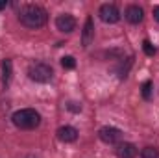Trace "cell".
<instances>
[{
    "instance_id": "6da1fadb",
    "label": "cell",
    "mask_w": 159,
    "mask_h": 158,
    "mask_svg": "<svg viewBox=\"0 0 159 158\" xmlns=\"http://www.w3.org/2000/svg\"><path fill=\"white\" fill-rule=\"evenodd\" d=\"M19 21L22 26L30 28V30H37L41 26L46 24L48 21V13L44 7L41 6H35V4H30V6H24L19 13Z\"/></svg>"
},
{
    "instance_id": "7a4b0ae2",
    "label": "cell",
    "mask_w": 159,
    "mask_h": 158,
    "mask_svg": "<svg viewBox=\"0 0 159 158\" xmlns=\"http://www.w3.org/2000/svg\"><path fill=\"white\" fill-rule=\"evenodd\" d=\"M11 123L20 130H32L41 125V114L34 108H22V110L13 112Z\"/></svg>"
},
{
    "instance_id": "3957f363",
    "label": "cell",
    "mask_w": 159,
    "mask_h": 158,
    "mask_svg": "<svg viewBox=\"0 0 159 158\" xmlns=\"http://www.w3.org/2000/svg\"><path fill=\"white\" fill-rule=\"evenodd\" d=\"M28 78L37 84H46L54 78V69H52V65H48L44 62H34L28 67Z\"/></svg>"
},
{
    "instance_id": "277c9868",
    "label": "cell",
    "mask_w": 159,
    "mask_h": 158,
    "mask_svg": "<svg viewBox=\"0 0 159 158\" xmlns=\"http://www.w3.org/2000/svg\"><path fill=\"white\" fill-rule=\"evenodd\" d=\"M98 15L106 24H115L120 21V11L115 4H102L98 9Z\"/></svg>"
},
{
    "instance_id": "5b68a950",
    "label": "cell",
    "mask_w": 159,
    "mask_h": 158,
    "mask_svg": "<svg viewBox=\"0 0 159 158\" xmlns=\"http://www.w3.org/2000/svg\"><path fill=\"white\" fill-rule=\"evenodd\" d=\"M98 138L107 145H115L122 140V130H119L117 126H102L98 130Z\"/></svg>"
},
{
    "instance_id": "8992f818",
    "label": "cell",
    "mask_w": 159,
    "mask_h": 158,
    "mask_svg": "<svg viewBox=\"0 0 159 158\" xmlns=\"http://www.w3.org/2000/svg\"><path fill=\"white\" fill-rule=\"evenodd\" d=\"M56 28L61 32V34H70L76 30V19L70 15V13H61L57 15L56 19Z\"/></svg>"
},
{
    "instance_id": "52a82bcc",
    "label": "cell",
    "mask_w": 159,
    "mask_h": 158,
    "mask_svg": "<svg viewBox=\"0 0 159 158\" xmlns=\"http://www.w3.org/2000/svg\"><path fill=\"white\" fill-rule=\"evenodd\" d=\"M124 17H126V21H128V22H131V24H139V22H143V19H144V11H143V7H141V6L131 4V6H128V7H126Z\"/></svg>"
},
{
    "instance_id": "ba28073f",
    "label": "cell",
    "mask_w": 159,
    "mask_h": 158,
    "mask_svg": "<svg viewBox=\"0 0 159 158\" xmlns=\"http://www.w3.org/2000/svg\"><path fill=\"white\" fill-rule=\"evenodd\" d=\"M57 140L63 141V143H74L78 140V130L70 125H65V126H59L57 128Z\"/></svg>"
},
{
    "instance_id": "9c48e42d",
    "label": "cell",
    "mask_w": 159,
    "mask_h": 158,
    "mask_svg": "<svg viewBox=\"0 0 159 158\" xmlns=\"http://www.w3.org/2000/svg\"><path fill=\"white\" fill-rule=\"evenodd\" d=\"M137 153H139L137 147L133 143H129V141H120V143H117V147H115V155L119 158H135Z\"/></svg>"
},
{
    "instance_id": "30bf717a",
    "label": "cell",
    "mask_w": 159,
    "mask_h": 158,
    "mask_svg": "<svg viewBox=\"0 0 159 158\" xmlns=\"http://www.w3.org/2000/svg\"><path fill=\"white\" fill-rule=\"evenodd\" d=\"M94 39V22H93V17L89 15L85 19V24H83V32H81V45L87 48L91 45V41Z\"/></svg>"
},
{
    "instance_id": "8fae6325",
    "label": "cell",
    "mask_w": 159,
    "mask_h": 158,
    "mask_svg": "<svg viewBox=\"0 0 159 158\" xmlns=\"http://www.w3.org/2000/svg\"><path fill=\"white\" fill-rule=\"evenodd\" d=\"M11 69H13L11 60H4V62H2V82H4V84H7V82L11 80Z\"/></svg>"
},
{
    "instance_id": "7c38bea8",
    "label": "cell",
    "mask_w": 159,
    "mask_h": 158,
    "mask_svg": "<svg viewBox=\"0 0 159 158\" xmlns=\"http://www.w3.org/2000/svg\"><path fill=\"white\" fill-rule=\"evenodd\" d=\"M141 158H159V149L154 145H148L141 151Z\"/></svg>"
},
{
    "instance_id": "4fadbf2b",
    "label": "cell",
    "mask_w": 159,
    "mask_h": 158,
    "mask_svg": "<svg viewBox=\"0 0 159 158\" xmlns=\"http://www.w3.org/2000/svg\"><path fill=\"white\" fill-rule=\"evenodd\" d=\"M61 67H63V69H74V67H76L74 56H63V58H61Z\"/></svg>"
},
{
    "instance_id": "5bb4252c",
    "label": "cell",
    "mask_w": 159,
    "mask_h": 158,
    "mask_svg": "<svg viewBox=\"0 0 159 158\" xmlns=\"http://www.w3.org/2000/svg\"><path fill=\"white\" fill-rule=\"evenodd\" d=\"M141 89H143V99L148 101L152 97V80H144L143 86H141Z\"/></svg>"
},
{
    "instance_id": "9a60e30c",
    "label": "cell",
    "mask_w": 159,
    "mask_h": 158,
    "mask_svg": "<svg viewBox=\"0 0 159 158\" xmlns=\"http://www.w3.org/2000/svg\"><path fill=\"white\" fill-rule=\"evenodd\" d=\"M143 50H144V54H146V56H154V54L157 52V50H156V47H154L148 39L143 41Z\"/></svg>"
},
{
    "instance_id": "2e32d148",
    "label": "cell",
    "mask_w": 159,
    "mask_h": 158,
    "mask_svg": "<svg viewBox=\"0 0 159 158\" xmlns=\"http://www.w3.org/2000/svg\"><path fill=\"white\" fill-rule=\"evenodd\" d=\"M67 110H69V112H72V114H80V112H81V102L69 101V102H67Z\"/></svg>"
},
{
    "instance_id": "e0dca14e",
    "label": "cell",
    "mask_w": 159,
    "mask_h": 158,
    "mask_svg": "<svg viewBox=\"0 0 159 158\" xmlns=\"http://www.w3.org/2000/svg\"><path fill=\"white\" fill-rule=\"evenodd\" d=\"M152 13H154V19H156V21L159 22V6H156V7L152 9Z\"/></svg>"
},
{
    "instance_id": "ac0fdd59",
    "label": "cell",
    "mask_w": 159,
    "mask_h": 158,
    "mask_svg": "<svg viewBox=\"0 0 159 158\" xmlns=\"http://www.w3.org/2000/svg\"><path fill=\"white\" fill-rule=\"evenodd\" d=\"M7 7V0H0V11Z\"/></svg>"
},
{
    "instance_id": "d6986e66",
    "label": "cell",
    "mask_w": 159,
    "mask_h": 158,
    "mask_svg": "<svg viewBox=\"0 0 159 158\" xmlns=\"http://www.w3.org/2000/svg\"><path fill=\"white\" fill-rule=\"evenodd\" d=\"M28 158H34V156H28Z\"/></svg>"
}]
</instances>
